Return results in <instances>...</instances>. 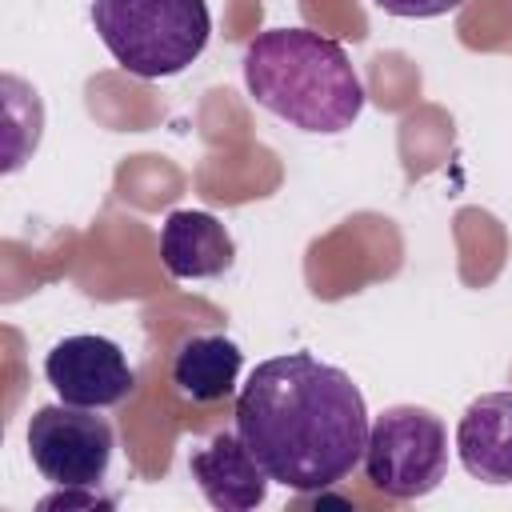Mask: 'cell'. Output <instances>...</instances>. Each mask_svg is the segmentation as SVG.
I'll return each mask as SVG.
<instances>
[{
  "mask_svg": "<svg viewBox=\"0 0 512 512\" xmlns=\"http://www.w3.org/2000/svg\"><path fill=\"white\" fill-rule=\"evenodd\" d=\"M236 432L276 484L320 492L364 460L368 408L344 368L288 352L256 364L240 388Z\"/></svg>",
  "mask_w": 512,
  "mask_h": 512,
  "instance_id": "6da1fadb",
  "label": "cell"
},
{
  "mask_svg": "<svg viewBox=\"0 0 512 512\" xmlns=\"http://www.w3.org/2000/svg\"><path fill=\"white\" fill-rule=\"evenodd\" d=\"M240 64L256 104L300 132L336 136L364 112V84L348 52L312 28L256 32Z\"/></svg>",
  "mask_w": 512,
  "mask_h": 512,
  "instance_id": "7a4b0ae2",
  "label": "cell"
},
{
  "mask_svg": "<svg viewBox=\"0 0 512 512\" xmlns=\"http://www.w3.org/2000/svg\"><path fill=\"white\" fill-rule=\"evenodd\" d=\"M92 28L108 56L140 76H180L212 36L204 0H92Z\"/></svg>",
  "mask_w": 512,
  "mask_h": 512,
  "instance_id": "3957f363",
  "label": "cell"
},
{
  "mask_svg": "<svg viewBox=\"0 0 512 512\" xmlns=\"http://www.w3.org/2000/svg\"><path fill=\"white\" fill-rule=\"evenodd\" d=\"M448 472V428L420 404H392L368 424L364 476L392 500H420Z\"/></svg>",
  "mask_w": 512,
  "mask_h": 512,
  "instance_id": "277c9868",
  "label": "cell"
},
{
  "mask_svg": "<svg viewBox=\"0 0 512 512\" xmlns=\"http://www.w3.org/2000/svg\"><path fill=\"white\" fill-rule=\"evenodd\" d=\"M112 424L92 408L44 404L28 420V452L44 480L56 488H100L112 464Z\"/></svg>",
  "mask_w": 512,
  "mask_h": 512,
  "instance_id": "5b68a950",
  "label": "cell"
},
{
  "mask_svg": "<svg viewBox=\"0 0 512 512\" xmlns=\"http://www.w3.org/2000/svg\"><path fill=\"white\" fill-rule=\"evenodd\" d=\"M44 380L64 404L76 408H112L136 388L120 344L92 332L64 336L60 344H52V352L44 356Z\"/></svg>",
  "mask_w": 512,
  "mask_h": 512,
  "instance_id": "8992f818",
  "label": "cell"
},
{
  "mask_svg": "<svg viewBox=\"0 0 512 512\" xmlns=\"http://www.w3.org/2000/svg\"><path fill=\"white\" fill-rule=\"evenodd\" d=\"M188 472L200 484L204 500L220 512L260 508L268 496V480H272L240 432H216L204 448L188 456Z\"/></svg>",
  "mask_w": 512,
  "mask_h": 512,
  "instance_id": "52a82bcc",
  "label": "cell"
},
{
  "mask_svg": "<svg viewBox=\"0 0 512 512\" xmlns=\"http://www.w3.org/2000/svg\"><path fill=\"white\" fill-rule=\"evenodd\" d=\"M456 452L472 480L512 484V388L476 396L456 424Z\"/></svg>",
  "mask_w": 512,
  "mask_h": 512,
  "instance_id": "ba28073f",
  "label": "cell"
},
{
  "mask_svg": "<svg viewBox=\"0 0 512 512\" xmlns=\"http://www.w3.org/2000/svg\"><path fill=\"white\" fill-rule=\"evenodd\" d=\"M160 260L176 280H212L232 268L236 244L212 212L176 208L160 228Z\"/></svg>",
  "mask_w": 512,
  "mask_h": 512,
  "instance_id": "9c48e42d",
  "label": "cell"
},
{
  "mask_svg": "<svg viewBox=\"0 0 512 512\" xmlns=\"http://www.w3.org/2000/svg\"><path fill=\"white\" fill-rule=\"evenodd\" d=\"M240 364H244V352L236 340L216 332L188 336L172 356V384L180 388V396L196 404H216L236 392Z\"/></svg>",
  "mask_w": 512,
  "mask_h": 512,
  "instance_id": "30bf717a",
  "label": "cell"
},
{
  "mask_svg": "<svg viewBox=\"0 0 512 512\" xmlns=\"http://www.w3.org/2000/svg\"><path fill=\"white\" fill-rule=\"evenodd\" d=\"M372 4L388 16H400V20H432V16L460 8L464 0H372Z\"/></svg>",
  "mask_w": 512,
  "mask_h": 512,
  "instance_id": "8fae6325",
  "label": "cell"
},
{
  "mask_svg": "<svg viewBox=\"0 0 512 512\" xmlns=\"http://www.w3.org/2000/svg\"><path fill=\"white\" fill-rule=\"evenodd\" d=\"M112 496H96V488H60L56 496H44L40 508H112Z\"/></svg>",
  "mask_w": 512,
  "mask_h": 512,
  "instance_id": "7c38bea8",
  "label": "cell"
}]
</instances>
